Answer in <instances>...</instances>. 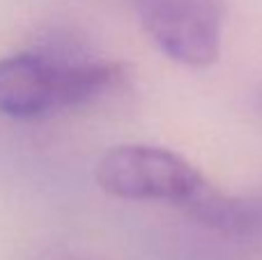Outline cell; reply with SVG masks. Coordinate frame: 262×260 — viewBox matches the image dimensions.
I'll use <instances>...</instances> for the list:
<instances>
[{
  "label": "cell",
  "mask_w": 262,
  "mask_h": 260,
  "mask_svg": "<svg viewBox=\"0 0 262 260\" xmlns=\"http://www.w3.org/2000/svg\"><path fill=\"white\" fill-rule=\"evenodd\" d=\"M95 182L120 201L175 207L226 240H262V196L221 191L189 159L168 147L143 143L111 147L97 161Z\"/></svg>",
  "instance_id": "1"
},
{
  "label": "cell",
  "mask_w": 262,
  "mask_h": 260,
  "mask_svg": "<svg viewBox=\"0 0 262 260\" xmlns=\"http://www.w3.org/2000/svg\"><path fill=\"white\" fill-rule=\"evenodd\" d=\"M124 78L122 64L78 53H21L0 58V115L44 120L99 101Z\"/></svg>",
  "instance_id": "2"
},
{
  "label": "cell",
  "mask_w": 262,
  "mask_h": 260,
  "mask_svg": "<svg viewBox=\"0 0 262 260\" xmlns=\"http://www.w3.org/2000/svg\"><path fill=\"white\" fill-rule=\"evenodd\" d=\"M147 37L170 60L209 67L221 55L226 0H124Z\"/></svg>",
  "instance_id": "3"
},
{
  "label": "cell",
  "mask_w": 262,
  "mask_h": 260,
  "mask_svg": "<svg viewBox=\"0 0 262 260\" xmlns=\"http://www.w3.org/2000/svg\"><path fill=\"white\" fill-rule=\"evenodd\" d=\"M32 260H88V258L76 256V253H69V251H41Z\"/></svg>",
  "instance_id": "4"
}]
</instances>
